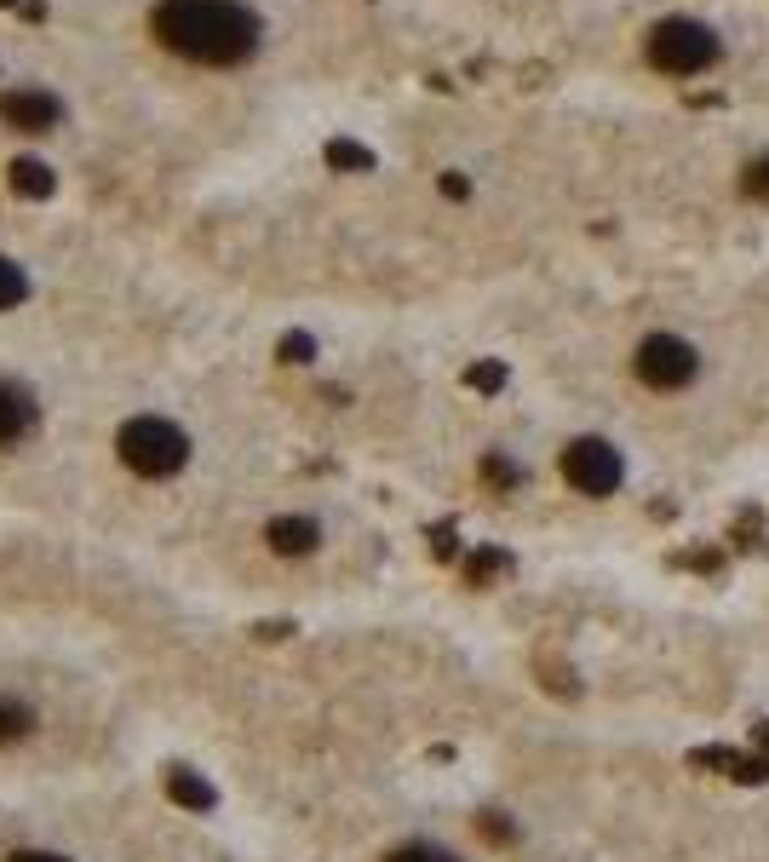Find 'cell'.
Returning a JSON list of instances; mask_svg holds the SVG:
<instances>
[{
	"mask_svg": "<svg viewBox=\"0 0 769 862\" xmlns=\"http://www.w3.org/2000/svg\"><path fill=\"white\" fill-rule=\"evenodd\" d=\"M483 840H494V845H512L517 840V828L506 822V811H483Z\"/></svg>",
	"mask_w": 769,
	"mask_h": 862,
	"instance_id": "cell-21",
	"label": "cell"
},
{
	"mask_svg": "<svg viewBox=\"0 0 769 862\" xmlns=\"http://www.w3.org/2000/svg\"><path fill=\"white\" fill-rule=\"evenodd\" d=\"M322 156H327V168H340V173H374V150L356 144V139H333Z\"/></svg>",
	"mask_w": 769,
	"mask_h": 862,
	"instance_id": "cell-11",
	"label": "cell"
},
{
	"mask_svg": "<svg viewBox=\"0 0 769 862\" xmlns=\"http://www.w3.org/2000/svg\"><path fill=\"white\" fill-rule=\"evenodd\" d=\"M443 196H448V202H465V196H472V179H465V173H443Z\"/></svg>",
	"mask_w": 769,
	"mask_h": 862,
	"instance_id": "cell-25",
	"label": "cell"
},
{
	"mask_svg": "<svg viewBox=\"0 0 769 862\" xmlns=\"http://www.w3.org/2000/svg\"><path fill=\"white\" fill-rule=\"evenodd\" d=\"M689 765H707V771H729L735 765V748H695Z\"/></svg>",
	"mask_w": 769,
	"mask_h": 862,
	"instance_id": "cell-23",
	"label": "cell"
},
{
	"mask_svg": "<svg viewBox=\"0 0 769 862\" xmlns=\"http://www.w3.org/2000/svg\"><path fill=\"white\" fill-rule=\"evenodd\" d=\"M431 547H437V558H454V529H437V535H431Z\"/></svg>",
	"mask_w": 769,
	"mask_h": 862,
	"instance_id": "cell-27",
	"label": "cell"
},
{
	"mask_svg": "<svg viewBox=\"0 0 769 862\" xmlns=\"http://www.w3.org/2000/svg\"><path fill=\"white\" fill-rule=\"evenodd\" d=\"M276 357H282V362H311V357H316V340L305 334V328H293V334H282Z\"/></svg>",
	"mask_w": 769,
	"mask_h": 862,
	"instance_id": "cell-18",
	"label": "cell"
},
{
	"mask_svg": "<svg viewBox=\"0 0 769 862\" xmlns=\"http://www.w3.org/2000/svg\"><path fill=\"white\" fill-rule=\"evenodd\" d=\"M385 862H459L454 851H443V845H425V840H414V845H396Z\"/></svg>",
	"mask_w": 769,
	"mask_h": 862,
	"instance_id": "cell-15",
	"label": "cell"
},
{
	"mask_svg": "<svg viewBox=\"0 0 769 862\" xmlns=\"http://www.w3.org/2000/svg\"><path fill=\"white\" fill-rule=\"evenodd\" d=\"M758 535H763V512H758V507H747V512H741V523H735V541H741V547H763Z\"/></svg>",
	"mask_w": 769,
	"mask_h": 862,
	"instance_id": "cell-22",
	"label": "cell"
},
{
	"mask_svg": "<svg viewBox=\"0 0 769 862\" xmlns=\"http://www.w3.org/2000/svg\"><path fill=\"white\" fill-rule=\"evenodd\" d=\"M741 190H747V196H758V202H769V156L747 161V179H741Z\"/></svg>",
	"mask_w": 769,
	"mask_h": 862,
	"instance_id": "cell-20",
	"label": "cell"
},
{
	"mask_svg": "<svg viewBox=\"0 0 769 862\" xmlns=\"http://www.w3.org/2000/svg\"><path fill=\"white\" fill-rule=\"evenodd\" d=\"M36 391L29 385H18V380H0V449L7 443H18L29 425H36Z\"/></svg>",
	"mask_w": 769,
	"mask_h": 862,
	"instance_id": "cell-7",
	"label": "cell"
},
{
	"mask_svg": "<svg viewBox=\"0 0 769 862\" xmlns=\"http://www.w3.org/2000/svg\"><path fill=\"white\" fill-rule=\"evenodd\" d=\"M115 449H121V460H127L139 478H173V472H184V460H190L184 425L161 420V414H132V420L115 431Z\"/></svg>",
	"mask_w": 769,
	"mask_h": 862,
	"instance_id": "cell-2",
	"label": "cell"
},
{
	"mask_svg": "<svg viewBox=\"0 0 769 862\" xmlns=\"http://www.w3.org/2000/svg\"><path fill=\"white\" fill-rule=\"evenodd\" d=\"M7 184H12V196H23V202H47V196L58 190V173L47 168L41 156H18L7 168Z\"/></svg>",
	"mask_w": 769,
	"mask_h": 862,
	"instance_id": "cell-9",
	"label": "cell"
},
{
	"mask_svg": "<svg viewBox=\"0 0 769 862\" xmlns=\"http://www.w3.org/2000/svg\"><path fill=\"white\" fill-rule=\"evenodd\" d=\"M729 776L735 782H769V753H735Z\"/></svg>",
	"mask_w": 769,
	"mask_h": 862,
	"instance_id": "cell-17",
	"label": "cell"
},
{
	"mask_svg": "<svg viewBox=\"0 0 769 862\" xmlns=\"http://www.w3.org/2000/svg\"><path fill=\"white\" fill-rule=\"evenodd\" d=\"M29 300V271L18 259H7L0 253V311H12V305H23Z\"/></svg>",
	"mask_w": 769,
	"mask_h": 862,
	"instance_id": "cell-12",
	"label": "cell"
},
{
	"mask_svg": "<svg viewBox=\"0 0 769 862\" xmlns=\"http://www.w3.org/2000/svg\"><path fill=\"white\" fill-rule=\"evenodd\" d=\"M166 800L184 805V811H213L219 793H213V782H202L195 771H173V776H166Z\"/></svg>",
	"mask_w": 769,
	"mask_h": 862,
	"instance_id": "cell-10",
	"label": "cell"
},
{
	"mask_svg": "<svg viewBox=\"0 0 769 862\" xmlns=\"http://www.w3.org/2000/svg\"><path fill=\"white\" fill-rule=\"evenodd\" d=\"M631 369H638V380L655 385V391H678V385L695 380L700 357H695V345L678 340V334H649V340L638 345V357H631Z\"/></svg>",
	"mask_w": 769,
	"mask_h": 862,
	"instance_id": "cell-5",
	"label": "cell"
},
{
	"mask_svg": "<svg viewBox=\"0 0 769 862\" xmlns=\"http://www.w3.org/2000/svg\"><path fill=\"white\" fill-rule=\"evenodd\" d=\"M7 862H70V856H58V851H12Z\"/></svg>",
	"mask_w": 769,
	"mask_h": 862,
	"instance_id": "cell-26",
	"label": "cell"
},
{
	"mask_svg": "<svg viewBox=\"0 0 769 862\" xmlns=\"http://www.w3.org/2000/svg\"><path fill=\"white\" fill-rule=\"evenodd\" d=\"M150 36L184 63L236 70V63H247L259 52L264 23L247 0H155Z\"/></svg>",
	"mask_w": 769,
	"mask_h": 862,
	"instance_id": "cell-1",
	"label": "cell"
},
{
	"mask_svg": "<svg viewBox=\"0 0 769 862\" xmlns=\"http://www.w3.org/2000/svg\"><path fill=\"white\" fill-rule=\"evenodd\" d=\"M752 742H758V748L769 753V719H758V724H752Z\"/></svg>",
	"mask_w": 769,
	"mask_h": 862,
	"instance_id": "cell-28",
	"label": "cell"
},
{
	"mask_svg": "<svg viewBox=\"0 0 769 862\" xmlns=\"http://www.w3.org/2000/svg\"><path fill=\"white\" fill-rule=\"evenodd\" d=\"M483 478H488V483H499V489H517V483H523V472L512 467L506 454H488V460H483Z\"/></svg>",
	"mask_w": 769,
	"mask_h": 862,
	"instance_id": "cell-19",
	"label": "cell"
},
{
	"mask_svg": "<svg viewBox=\"0 0 769 862\" xmlns=\"http://www.w3.org/2000/svg\"><path fill=\"white\" fill-rule=\"evenodd\" d=\"M0 7H7V12H12V7H23V0H0Z\"/></svg>",
	"mask_w": 769,
	"mask_h": 862,
	"instance_id": "cell-29",
	"label": "cell"
},
{
	"mask_svg": "<svg viewBox=\"0 0 769 862\" xmlns=\"http://www.w3.org/2000/svg\"><path fill=\"white\" fill-rule=\"evenodd\" d=\"M718 58V29H707L700 18H660L649 29V63L666 76H700Z\"/></svg>",
	"mask_w": 769,
	"mask_h": 862,
	"instance_id": "cell-3",
	"label": "cell"
},
{
	"mask_svg": "<svg viewBox=\"0 0 769 862\" xmlns=\"http://www.w3.org/2000/svg\"><path fill=\"white\" fill-rule=\"evenodd\" d=\"M506 570H512V558H506V552H477L472 563H465V575H472L477 587L494 581V575H506Z\"/></svg>",
	"mask_w": 769,
	"mask_h": 862,
	"instance_id": "cell-16",
	"label": "cell"
},
{
	"mask_svg": "<svg viewBox=\"0 0 769 862\" xmlns=\"http://www.w3.org/2000/svg\"><path fill=\"white\" fill-rule=\"evenodd\" d=\"M0 121L12 132H52L63 121V98L47 87H12V92H0Z\"/></svg>",
	"mask_w": 769,
	"mask_h": 862,
	"instance_id": "cell-6",
	"label": "cell"
},
{
	"mask_svg": "<svg viewBox=\"0 0 769 862\" xmlns=\"http://www.w3.org/2000/svg\"><path fill=\"white\" fill-rule=\"evenodd\" d=\"M678 563H689V570H707V575H718V570H724V552H689V558H678Z\"/></svg>",
	"mask_w": 769,
	"mask_h": 862,
	"instance_id": "cell-24",
	"label": "cell"
},
{
	"mask_svg": "<svg viewBox=\"0 0 769 862\" xmlns=\"http://www.w3.org/2000/svg\"><path fill=\"white\" fill-rule=\"evenodd\" d=\"M563 478L575 483L580 494H591V501H604V494L620 489L626 460H620V449L609 438H575L563 449Z\"/></svg>",
	"mask_w": 769,
	"mask_h": 862,
	"instance_id": "cell-4",
	"label": "cell"
},
{
	"mask_svg": "<svg viewBox=\"0 0 769 862\" xmlns=\"http://www.w3.org/2000/svg\"><path fill=\"white\" fill-rule=\"evenodd\" d=\"M465 385H472V391H499V385H506V362H472V369H465Z\"/></svg>",
	"mask_w": 769,
	"mask_h": 862,
	"instance_id": "cell-14",
	"label": "cell"
},
{
	"mask_svg": "<svg viewBox=\"0 0 769 862\" xmlns=\"http://www.w3.org/2000/svg\"><path fill=\"white\" fill-rule=\"evenodd\" d=\"M29 731H36V713H29L23 702H0V748L23 742Z\"/></svg>",
	"mask_w": 769,
	"mask_h": 862,
	"instance_id": "cell-13",
	"label": "cell"
},
{
	"mask_svg": "<svg viewBox=\"0 0 769 862\" xmlns=\"http://www.w3.org/2000/svg\"><path fill=\"white\" fill-rule=\"evenodd\" d=\"M264 541H271V552H282V558H305V552H316L322 529H316V518H271Z\"/></svg>",
	"mask_w": 769,
	"mask_h": 862,
	"instance_id": "cell-8",
	"label": "cell"
}]
</instances>
